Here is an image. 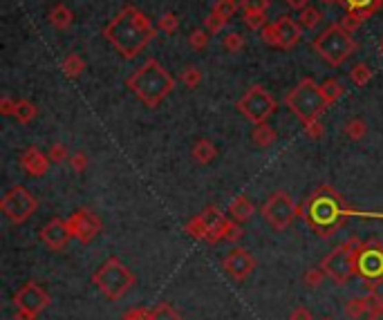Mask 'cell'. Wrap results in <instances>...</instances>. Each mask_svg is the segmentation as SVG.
Masks as SVG:
<instances>
[{
    "label": "cell",
    "mask_w": 383,
    "mask_h": 320,
    "mask_svg": "<svg viewBox=\"0 0 383 320\" xmlns=\"http://www.w3.org/2000/svg\"><path fill=\"white\" fill-rule=\"evenodd\" d=\"M311 47H314V52L327 65L341 67L345 61L359 50V43L352 39L350 32L343 30L341 23H332L323 34H318L314 39Z\"/></svg>",
    "instance_id": "obj_6"
},
{
    "label": "cell",
    "mask_w": 383,
    "mask_h": 320,
    "mask_svg": "<svg viewBox=\"0 0 383 320\" xmlns=\"http://www.w3.org/2000/svg\"><path fill=\"white\" fill-rule=\"evenodd\" d=\"M251 139H253V144L258 148H269L278 141V132H276L273 126H269V121H265V123H258L256 126Z\"/></svg>",
    "instance_id": "obj_24"
},
{
    "label": "cell",
    "mask_w": 383,
    "mask_h": 320,
    "mask_svg": "<svg viewBox=\"0 0 383 320\" xmlns=\"http://www.w3.org/2000/svg\"><path fill=\"white\" fill-rule=\"evenodd\" d=\"M365 320H383V305L377 309V311H374V314L372 316H368V318H365Z\"/></svg>",
    "instance_id": "obj_50"
},
{
    "label": "cell",
    "mask_w": 383,
    "mask_h": 320,
    "mask_svg": "<svg viewBox=\"0 0 383 320\" xmlns=\"http://www.w3.org/2000/svg\"><path fill=\"white\" fill-rule=\"evenodd\" d=\"M302 132H305V137H309V139H320L325 135V128H323V123H320L318 119H314V121H309V123H302Z\"/></svg>",
    "instance_id": "obj_43"
},
{
    "label": "cell",
    "mask_w": 383,
    "mask_h": 320,
    "mask_svg": "<svg viewBox=\"0 0 383 320\" xmlns=\"http://www.w3.org/2000/svg\"><path fill=\"white\" fill-rule=\"evenodd\" d=\"M381 305H383V298L377 293V289H370V293H365V296L352 298L345 302V316L350 320H365Z\"/></svg>",
    "instance_id": "obj_17"
},
{
    "label": "cell",
    "mask_w": 383,
    "mask_h": 320,
    "mask_svg": "<svg viewBox=\"0 0 383 320\" xmlns=\"http://www.w3.org/2000/svg\"><path fill=\"white\" fill-rule=\"evenodd\" d=\"M289 320H314V314L305 305H298L296 309H291Z\"/></svg>",
    "instance_id": "obj_47"
},
{
    "label": "cell",
    "mask_w": 383,
    "mask_h": 320,
    "mask_svg": "<svg viewBox=\"0 0 383 320\" xmlns=\"http://www.w3.org/2000/svg\"><path fill=\"white\" fill-rule=\"evenodd\" d=\"M37 114H39V108H37V105H34L32 101H28V99L16 101L14 119H19L21 123H32L34 119H37Z\"/></svg>",
    "instance_id": "obj_26"
},
{
    "label": "cell",
    "mask_w": 383,
    "mask_h": 320,
    "mask_svg": "<svg viewBox=\"0 0 383 320\" xmlns=\"http://www.w3.org/2000/svg\"><path fill=\"white\" fill-rule=\"evenodd\" d=\"M236 108L245 119L258 126V123H265L273 117L276 110H278V103H276L273 94L265 85L256 83L251 87H247V92L238 99Z\"/></svg>",
    "instance_id": "obj_9"
},
{
    "label": "cell",
    "mask_w": 383,
    "mask_h": 320,
    "mask_svg": "<svg viewBox=\"0 0 383 320\" xmlns=\"http://www.w3.org/2000/svg\"><path fill=\"white\" fill-rule=\"evenodd\" d=\"M39 237L50 251H63L70 242V237H72V231H70V226H68V220L52 217L48 224L41 228Z\"/></svg>",
    "instance_id": "obj_16"
},
{
    "label": "cell",
    "mask_w": 383,
    "mask_h": 320,
    "mask_svg": "<svg viewBox=\"0 0 383 320\" xmlns=\"http://www.w3.org/2000/svg\"><path fill=\"white\" fill-rule=\"evenodd\" d=\"M245 25L249 30H262L267 25L265 14H245Z\"/></svg>",
    "instance_id": "obj_44"
},
{
    "label": "cell",
    "mask_w": 383,
    "mask_h": 320,
    "mask_svg": "<svg viewBox=\"0 0 383 320\" xmlns=\"http://www.w3.org/2000/svg\"><path fill=\"white\" fill-rule=\"evenodd\" d=\"M240 7H242L245 14H265L267 7H269V0H240Z\"/></svg>",
    "instance_id": "obj_38"
},
{
    "label": "cell",
    "mask_w": 383,
    "mask_h": 320,
    "mask_svg": "<svg viewBox=\"0 0 383 320\" xmlns=\"http://www.w3.org/2000/svg\"><path fill=\"white\" fill-rule=\"evenodd\" d=\"M222 269H225V273L229 275V278H234L236 282H242L253 273L256 257L249 253L247 248L234 246L225 257H222Z\"/></svg>",
    "instance_id": "obj_15"
},
{
    "label": "cell",
    "mask_w": 383,
    "mask_h": 320,
    "mask_svg": "<svg viewBox=\"0 0 383 320\" xmlns=\"http://www.w3.org/2000/svg\"><path fill=\"white\" fill-rule=\"evenodd\" d=\"M327 278V273L323 271V266H314V269H307L302 273V282H305V287L309 289H318L320 282Z\"/></svg>",
    "instance_id": "obj_32"
},
{
    "label": "cell",
    "mask_w": 383,
    "mask_h": 320,
    "mask_svg": "<svg viewBox=\"0 0 383 320\" xmlns=\"http://www.w3.org/2000/svg\"><path fill=\"white\" fill-rule=\"evenodd\" d=\"M320 320H334V318H329V316H325V318H320Z\"/></svg>",
    "instance_id": "obj_53"
},
{
    "label": "cell",
    "mask_w": 383,
    "mask_h": 320,
    "mask_svg": "<svg viewBox=\"0 0 383 320\" xmlns=\"http://www.w3.org/2000/svg\"><path fill=\"white\" fill-rule=\"evenodd\" d=\"M213 12H218L220 16H225L227 21H231L238 12V3L236 0H220V3H216V7H213Z\"/></svg>",
    "instance_id": "obj_42"
},
{
    "label": "cell",
    "mask_w": 383,
    "mask_h": 320,
    "mask_svg": "<svg viewBox=\"0 0 383 320\" xmlns=\"http://www.w3.org/2000/svg\"><path fill=\"white\" fill-rule=\"evenodd\" d=\"M157 36V28L137 7L126 5L103 28V39L119 52L123 58H137Z\"/></svg>",
    "instance_id": "obj_1"
},
{
    "label": "cell",
    "mask_w": 383,
    "mask_h": 320,
    "mask_svg": "<svg viewBox=\"0 0 383 320\" xmlns=\"http://www.w3.org/2000/svg\"><path fill=\"white\" fill-rule=\"evenodd\" d=\"M68 226L72 231V237H76L81 244H90L92 239L101 233V220L90 209H79L68 217Z\"/></svg>",
    "instance_id": "obj_14"
},
{
    "label": "cell",
    "mask_w": 383,
    "mask_h": 320,
    "mask_svg": "<svg viewBox=\"0 0 383 320\" xmlns=\"http://www.w3.org/2000/svg\"><path fill=\"white\" fill-rule=\"evenodd\" d=\"M291 10H296V12H302L305 7H309V0H284Z\"/></svg>",
    "instance_id": "obj_49"
},
{
    "label": "cell",
    "mask_w": 383,
    "mask_h": 320,
    "mask_svg": "<svg viewBox=\"0 0 383 320\" xmlns=\"http://www.w3.org/2000/svg\"><path fill=\"white\" fill-rule=\"evenodd\" d=\"M359 275L368 282V287L374 289L383 280V244L377 239L361 244L359 253Z\"/></svg>",
    "instance_id": "obj_13"
},
{
    "label": "cell",
    "mask_w": 383,
    "mask_h": 320,
    "mask_svg": "<svg viewBox=\"0 0 383 320\" xmlns=\"http://www.w3.org/2000/svg\"><path fill=\"white\" fill-rule=\"evenodd\" d=\"M352 209L347 206L345 198L332 186H318L314 193H309L305 202L300 204V220H305V224L316 231L320 237H332L345 222L350 220Z\"/></svg>",
    "instance_id": "obj_2"
},
{
    "label": "cell",
    "mask_w": 383,
    "mask_h": 320,
    "mask_svg": "<svg viewBox=\"0 0 383 320\" xmlns=\"http://www.w3.org/2000/svg\"><path fill=\"white\" fill-rule=\"evenodd\" d=\"M343 132L350 141H361L365 135H368V123H365L363 119H350L343 126Z\"/></svg>",
    "instance_id": "obj_28"
},
{
    "label": "cell",
    "mask_w": 383,
    "mask_h": 320,
    "mask_svg": "<svg viewBox=\"0 0 383 320\" xmlns=\"http://www.w3.org/2000/svg\"><path fill=\"white\" fill-rule=\"evenodd\" d=\"M39 209V200L25 189V186L16 184L3 195L0 200V211L3 215L12 222V224H25Z\"/></svg>",
    "instance_id": "obj_11"
},
{
    "label": "cell",
    "mask_w": 383,
    "mask_h": 320,
    "mask_svg": "<svg viewBox=\"0 0 383 320\" xmlns=\"http://www.w3.org/2000/svg\"><path fill=\"white\" fill-rule=\"evenodd\" d=\"M121 320H150V309H144V307H137V309H130L123 314Z\"/></svg>",
    "instance_id": "obj_46"
},
{
    "label": "cell",
    "mask_w": 383,
    "mask_h": 320,
    "mask_svg": "<svg viewBox=\"0 0 383 320\" xmlns=\"http://www.w3.org/2000/svg\"><path fill=\"white\" fill-rule=\"evenodd\" d=\"M204 23H207V30H209V34H218V32H222L225 30V25L229 23L225 16H220L218 12H211L207 19H204Z\"/></svg>",
    "instance_id": "obj_41"
},
{
    "label": "cell",
    "mask_w": 383,
    "mask_h": 320,
    "mask_svg": "<svg viewBox=\"0 0 383 320\" xmlns=\"http://www.w3.org/2000/svg\"><path fill=\"white\" fill-rule=\"evenodd\" d=\"M177 28H180V16H177L175 12H166V14H162V19L157 21V30L159 32L175 34Z\"/></svg>",
    "instance_id": "obj_33"
},
{
    "label": "cell",
    "mask_w": 383,
    "mask_h": 320,
    "mask_svg": "<svg viewBox=\"0 0 383 320\" xmlns=\"http://www.w3.org/2000/svg\"><path fill=\"white\" fill-rule=\"evenodd\" d=\"M48 157L52 164H63V162H70V153L63 144H52L50 150H48Z\"/></svg>",
    "instance_id": "obj_39"
},
{
    "label": "cell",
    "mask_w": 383,
    "mask_h": 320,
    "mask_svg": "<svg viewBox=\"0 0 383 320\" xmlns=\"http://www.w3.org/2000/svg\"><path fill=\"white\" fill-rule=\"evenodd\" d=\"M189 45L195 52H202L209 47V30H193L189 36Z\"/></svg>",
    "instance_id": "obj_34"
},
{
    "label": "cell",
    "mask_w": 383,
    "mask_h": 320,
    "mask_svg": "<svg viewBox=\"0 0 383 320\" xmlns=\"http://www.w3.org/2000/svg\"><path fill=\"white\" fill-rule=\"evenodd\" d=\"M320 21H323V14H320L316 7H305L298 16V23L302 30H314V28H318Z\"/></svg>",
    "instance_id": "obj_30"
},
{
    "label": "cell",
    "mask_w": 383,
    "mask_h": 320,
    "mask_svg": "<svg viewBox=\"0 0 383 320\" xmlns=\"http://www.w3.org/2000/svg\"><path fill=\"white\" fill-rule=\"evenodd\" d=\"M343 5L347 12L361 14L365 19H370V16L379 14L383 10V0H343Z\"/></svg>",
    "instance_id": "obj_23"
},
{
    "label": "cell",
    "mask_w": 383,
    "mask_h": 320,
    "mask_svg": "<svg viewBox=\"0 0 383 320\" xmlns=\"http://www.w3.org/2000/svg\"><path fill=\"white\" fill-rule=\"evenodd\" d=\"M87 164H90V162H87V155L83 153V150H81V153H74L72 157H70V166H72L74 173H85Z\"/></svg>",
    "instance_id": "obj_45"
},
{
    "label": "cell",
    "mask_w": 383,
    "mask_h": 320,
    "mask_svg": "<svg viewBox=\"0 0 383 320\" xmlns=\"http://www.w3.org/2000/svg\"><path fill=\"white\" fill-rule=\"evenodd\" d=\"M182 83L189 87V90H195V87L202 83V72L195 65H189L182 72Z\"/></svg>",
    "instance_id": "obj_35"
},
{
    "label": "cell",
    "mask_w": 383,
    "mask_h": 320,
    "mask_svg": "<svg viewBox=\"0 0 383 320\" xmlns=\"http://www.w3.org/2000/svg\"><path fill=\"white\" fill-rule=\"evenodd\" d=\"M365 23V16L361 14H354V12H347L343 19H341V25H343V30H347L350 34H354L356 30L361 28V25Z\"/></svg>",
    "instance_id": "obj_37"
},
{
    "label": "cell",
    "mask_w": 383,
    "mask_h": 320,
    "mask_svg": "<svg viewBox=\"0 0 383 320\" xmlns=\"http://www.w3.org/2000/svg\"><path fill=\"white\" fill-rule=\"evenodd\" d=\"M14 305H16V316H14L16 320H37L50 307V293L37 282H25L14 293Z\"/></svg>",
    "instance_id": "obj_12"
},
{
    "label": "cell",
    "mask_w": 383,
    "mask_h": 320,
    "mask_svg": "<svg viewBox=\"0 0 383 320\" xmlns=\"http://www.w3.org/2000/svg\"><path fill=\"white\" fill-rule=\"evenodd\" d=\"M186 233L195 239H204L209 244L240 242L245 237V231L240 226V222L231 220L229 215H222V211L218 206H207L193 220H189Z\"/></svg>",
    "instance_id": "obj_4"
},
{
    "label": "cell",
    "mask_w": 383,
    "mask_h": 320,
    "mask_svg": "<svg viewBox=\"0 0 383 320\" xmlns=\"http://www.w3.org/2000/svg\"><path fill=\"white\" fill-rule=\"evenodd\" d=\"M320 87H323V94H325V99H327L329 105L336 103L345 94V87H343L341 81H338V78H327V81L320 85Z\"/></svg>",
    "instance_id": "obj_29"
},
{
    "label": "cell",
    "mask_w": 383,
    "mask_h": 320,
    "mask_svg": "<svg viewBox=\"0 0 383 320\" xmlns=\"http://www.w3.org/2000/svg\"><path fill=\"white\" fill-rule=\"evenodd\" d=\"M222 45H225L227 52H234L236 54V52H240L245 47V36L240 32H231L225 36V43H222Z\"/></svg>",
    "instance_id": "obj_40"
},
{
    "label": "cell",
    "mask_w": 383,
    "mask_h": 320,
    "mask_svg": "<svg viewBox=\"0 0 383 320\" xmlns=\"http://www.w3.org/2000/svg\"><path fill=\"white\" fill-rule=\"evenodd\" d=\"M282 101L302 123L318 119L320 114L329 108V103L323 94V87H320L311 76L300 78L298 85L284 94Z\"/></svg>",
    "instance_id": "obj_5"
},
{
    "label": "cell",
    "mask_w": 383,
    "mask_h": 320,
    "mask_svg": "<svg viewBox=\"0 0 383 320\" xmlns=\"http://www.w3.org/2000/svg\"><path fill=\"white\" fill-rule=\"evenodd\" d=\"M256 215V204L247 198V195H240V198H236L234 202L229 204V217L236 220V222H249Z\"/></svg>",
    "instance_id": "obj_20"
},
{
    "label": "cell",
    "mask_w": 383,
    "mask_h": 320,
    "mask_svg": "<svg viewBox=\"0 0 383 320\" xmlns=\"http://www.w3.org/2000/svg\"><path fill=\"white\" fill-rule=\"evenodd\" d=\"M126 85L146 108L155 110L175 90V78L157 58H148L144 65L130 74Z\"/></svg>",
    "instance_id": "obj_3"
},
{
    "label": "cell",
    "mask_w": 383,
    "mask_h": 320,
    "mask_svg": "<svg viewBox=\"0 0 383 320\" xmlns=\"http://www.w3.org/2000/svg\"><path fill=\"white\" fill-rule=\"evenodd\" d=\"M260 39H262L265 45L278 47V50H280V39H278V32H276V25H273V23L265 25V28L260 30Z\"/></svg>",
    "instance_id": "obj_36"
},
{
    "label": "cell",
    "mask_w": 383,
    "mask_h": 320,
    "mask_svg": "<svg viewBox=\"0 0 383 320\" xmlns=\"http://www.w3.org/2000/svg\"><path fill=\"white\" fill-rule=\"evenodd\" d=\"M379 50H381V54H383V36H381V41H379Z\"/></svg>",
    "instance_id": "obj_52"
},
{
    "label": "cell",
    "mask_w": 383,
    "mask_h": 320,
    "mask_svg": "<svg viewBox=\"0 0 383 320\" xmlns=\"http://www.w3.org/2000/svg\"><path fill=\"white\" fill-rule=\"evenodd\" d=\"M92 284L108 300H121L135 287V273H132L119 257H108L99 269L92 273Z\"/></svg>",
    "instance_id": "obj_7"
},
{
    "label": "cell",
    "mask_w": 383,
    "mask_h": 320,
    "mask_svg": "<svg viewBox=\"0 0 383 320\" xmlns=\"http://www.w3.org/2000/svg\"><path fill=\"white\" fill-rule=\"evenodd\" d=\"M273 25H276V32H278V39H280V50H293L300 43L302 28L298 21L291 19V16L284 14Z\"/></svg>",
    "instance_id": "obj_18"
},
{
    "label": "cell",
    "mask_w": 383,
    "mask_h": 320,
    "mask_svg": "<svg viewBox=\"0 0 383 320\" xmlns=\"http://www.w3.org/2000/svg\"><path fill=\"white\" fill-rule=\"evenodd\" d=\"M61 67H63V72H65L68 78H79L85 72V61H83V56H79V54H68L63 58V63H61Z\"/></svg>",
    "instance_id": "obj_25"
},
{
    "label": "cell",
    "mask_w": 383,
    "mask_h": 320,
    "mask_svg": "<svg viewBox=\"0 0 383 320\" xmlns=\"http://www.w3.org/2000/svg\"><path fill=\"white\" fill-rule=\"evenodd\" d=\"M191 157H193L195 164L207 166V164H211L213 159L218 157V148H216V144H213L211 139H198V141L193 144Z\"/></svg>",
    "instance_id": "obj_21"
},
{
    "label": "cell",
    "mask_w": 383,
    "mask_h": 320,
    "mask_svg": "<svg viewBox=\"0 0 383 320\" xmlns=\"http://www.w3.org/2000/svg\"><path fill=\"white\" fill-rule=\"evenodd\" d=\"M361 239L350 237L347 242L338 244L329 255H325V260L320 262L323 271L327 273V278H332L336 284H345L347 280H352L354 275H359V253H361Z\"/></svg>",
    "instance_id": "obj_8"
},
{
    "label": "cell",
    "mask_w": 383,
    "mask_h": 320,
    "mask_svg": "<svg viewBox=\"0 0 383 320\" xmlns=\"http://www.w3.org/2000/svg\"><path fill=\"white\" fill-rule=\"evenodd\" d=\"M48 21H50V25H52V28H54V30L65 32V30L72 28V23H74V14L70 12L63 3H59V5H54V7H52V10H50Z\"/></svg>",
    "instance_id": "obj_22"
},
{
    "label": "cell",
    "mask_w": 383,
    "mask_h": 320,
    "mask_svg": "<svg viewBox=\"0 0 383 320\" xmlns=\"http://www.w3.org/2000/svg\"><path fill=\"white\" fill-rule=\"evenodd\" d=\"M150 320H182V316L177 314V309L168 302H159L157 307L150 309Z\"/></svg>",
    "instance_id": "obj_31"
},
{
    "label": "cell",
    "mask_w": 383,
    "mask_h": 320,
    "mask_svg": "<svg viewBox=\"0 0 383 320\" xmlns=\"http://www.w3.org/2000/svg\"><path fill=\"white\" fill-rule=\"evenodd\" d=\"M14 112H16V101L10 99V96H3V101H0V114L14 117Z\"/></svg>",
    "instance_id": "obj_48"
},
{
    "label": "cell",
    "mask_w": 383,
    "mask_h": 320,
    "mask_svg": "<svg viewBox=\"0 0 383 320\" xmlns=\"http://www.w3.org/2000/svg\"><path fill=\"white\" fill-rule=\"evenodd\" d=\"M260 215L273 231H287L300 215V206H296V202L287 191H273L265 200Z\"/></svg>",
    "instance_id": "obj_10"
},
{
    "label": "cell",
    "mask_w": 383,
    "mask_h": 320,
    "mask_svg": "<svg viewBox=\"0 0 383 320\" xmlns=\"http://www.w3.org/2000/svg\"><path fill=\"white\" fill-rule=\"evenodd\" d=\"M323 3H327V5H336V3H343V0H323Z\"/></svg>",
    "instance_id": "obj_51"
},
{
    "label": "cell",
    "mask_w": 383,
    "mask_h": 320,
    "mask_svg": "<svg viewBox=\"0 0 383 320\" xmlns=\"http://www.w3.org/2000/svg\"><path fill=\"white\" fill-rule=\"evenodd\" d=\"M372 76H374V72H372V67H370L368 63H354L352 70H350V78H352V83H354V85H359V87L368 85V83L372 81Z\"/></svg>",
    "instance_id": "obj_27"
},
{
    "label": "cell",
    "mask_w": 383,
    "mask_h": 320,
    "mask_svg": "<svg viewBox=\"0 0 383 320\" xmlns=\"http://www.w3.org/2000/svg\"><path fill=\"white\" fill-rule=\"evenodd\" d=\"M50 157L45 153H41V150L37 146H30V148H25L23 150V155H21V166H23V171L32 175V177H43V175H48L50 171Z\"/></svg>",
    "instance_id": "obj_19"
}]
</instances>
